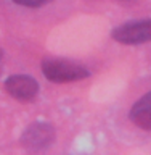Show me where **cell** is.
<instances>
[{
	"mask_svg": "<svg viewBox=\"0 0 151 155\" xmlns=\"http://www.w3.org/2000/svg\"><path fill=\"white\" fill-rule=\"evenodd\" d=\"M40 68L43 76L50 82H56V84L82 81L90 76V71L82 63H77L74 60H69V58H43Z\"/></svg>",
	"mask_w": 151,
	"mask_h": 155,
	"instance_id": "cell-1",
	"label": "cell"
},
{
	"mask_svg": "<svg viewBox=\"0 0 151 155\" xmlns=\"http://www.w3.org/2000/svg\"><path fill=\"white\" fill-rule=\"evenodd\" d=\"M56 140V131L47 121H34L23 131L19 142L29 152H40L52 147Z\"/></svg>",
	"mask_w": 151,
	"mask_h": 155,
	"instance_id": "cell-2",
	"label": "cell"
},
{
	"mask_svg": "<svg viewBox=\"0 0 151 155\" xmlns=\"http://www.w3.org/2000/svg\"><path fill=\"white\" fill-rule=\"evenodd\" d=\"M111 37L124 45H140L151 42V18L132 19L119 24L111 31Z\"/></svg>",
	"mask_w": 151,
	"mask_h": 155,
	"instance_id": "cell-3",
	"label": "cell"
},
{
	"mask_svg": "<svg viewBox=\"0 0 151 155\" xmlns=\"http://www.w3.org/2000/svg\"><path fill=\"white\" fill-rule=\"evenodd\" d=\"M5 91L10 97L19 102H31L39 94V82L29 74H11L5 79Z\"/></svg>",
	"mask_w": 151,
	"mask_h": 155,
	"instance_id": "cell-4",
	"label": "cell"
},
{
	"mask_svg": "<svg viewBox=\"0 0 151 155\" xmlns=\"http://www.w3.org/2000/svg\"><path fill=\"white\" fill-rule=\"evenodd\" d=\"M130 121L140 129L151 131V91L135 102L129 111Z\"/></svg>",
	"mask_w": 151,
	"mask_h": 155,
	"instance_id": "cell-5",
	"label": "cell"
},
{
	"mask_svg": "<svg viewBox=\"0 0 151 155\" xmlns=\"http://www.w3.org/2000/svg\"><path fill=\"white\" fill-rule=\"evenodd\" d=\"M11 2H14L16 5H21V7H27V8H39L48 3L50 0H11Z\"/></svg>",
	"mask_w": 151,
	"mask_h": 155,
	"instance_id": "cell-6",
	"label": "cell"
},
{
	"mask_svg": "<svg viewBox=\"0 0 151 155\" xmlns=\"http://www.w3.org/2000/svg\"><path fill=\"white\" fill-rule=\"evenodd\" d=\"M2 58H3V50L0 48V60H2Z\"/></svg>",
	"mask_w": 151,
	"mask_h": 155,
	"instance_id": "cell-7",
	"label": "cell"
}]
</instances>
